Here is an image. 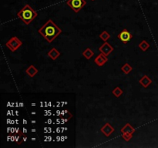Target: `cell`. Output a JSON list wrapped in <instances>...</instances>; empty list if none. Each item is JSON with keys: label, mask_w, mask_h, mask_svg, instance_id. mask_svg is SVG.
Here are the masks:
<instances>
[{"label": "cell", "mask_w": 158, "mask_h": 148, "mask_svg": "<svg viewBox=\"0 0 158 148\" xmlns=\"http://www.w3.org/2000/svg\"><path fill=\"white\" fill-rule=\"evenodd\" d=\"M38 32L48 43H52L62 33V29L52 19H49L39 29Z\"/></svg>", "instance_id": "cell-1"}, {"label": "cell", "mask_w": 158, "mask_h": 148, "mask_svg": "<svg viewBox=\"0 0 158 148\" xmlns=\"http://www.w3.org/2000/svg\"><path fill=\"white\" fill-rule=\"evenodd\" d=\"M17 16L28 26L38 16V12L29 4H26L23 9L18 12Z\"/></svg>", "instance_id": "cell-2"}, {"label": "cell", "mask_w": 158, "mask_h": 148, "mask_svg": "<svg viewBox=\"0 0 158 148\" xmlns=\"http://www.w3.org/2000/svg\"><path fill=\"white\" fill-rule=\"evenodd\" d=\"M23 45V42L17 36H12L6 42V46L11 52H14Z\"/></svg>", "instance_id": "cell-3"}, {"label": "cell", "mask_w": 158, "mask_h": 148, "mask_svg": "<svg viewBox=\"0 0 158 148\" xmlns=\"http://www.w3.org/2000/svg\"><path fill=\"white\" fill-rule=\"evenodd\" d=\"M66 4L70 7L72 10L77 13L86 6V2L85 0H67Z\"/></svg>", "instance_id": "cell-4"}, {"label": "cell", "mask_w": 158, "mask_h": 148, "mask_svg": "<svg viewBox=\"0 0 158 148\" xmlns=\"http://www.w3.org/2000/svg\"><path fill=\"white\" fill-rule=\"evenodd\" d=\"M117 38H118L122 42V43H123L124 44H126V43H127L128 42H130L131 39H132L133 35L129 32V31L127 30V29H123V30H122L121 32L118 34V35H117Z\"/></svg>", "instance_id": "cell-5"}, {"label": "cell", "mask_w": 158, "mask_h": 148, "mask_svg": "<svg viewBox=\"0 0 158 148\" xmlns=\"http://www.w3.org/2000/svg\"><path fill=\"white\" fill-rule=\"evenodd\" d=\"M99 50L100 51L101 53L104 54L105 56H108L111 52H114V49L109 43H107V42H104V43L99 47Z\"/></svg>", "instance_id": "cell-6"}, {"label": "cell", "mask_w": 158, "mask_h": 148, "mask_svg": "<svg viewBox=\"0 0 158 148\" xmlns=\"http://www.w3.org/2000/svg\"><path fill=\"white\" fill-rule=\"evenodd\" d=\"M100 131L105 137H110L115 131V129L111 126L110 123H106L100 129Z\"/></svg>", "instance_id": "cell-7"}, {"label": "cell", "mask_w": 158, "mask_h": 148, "mask_svg": "<svg viewBox=\"0 0 158 148\" xmlns=\"http://www.w3.org/2000/svg\"><path fill=\"white\" fill-rule=\"evenodd\" d=\"M107 61H108L107 56H105L104 54L103 53L97 56L95 58V60H94V63H95L98 66H103L105 63H107Z\"/></svg>", "instance_id": "cell-8"}, {"label": "cell", "mask_w": 158, "mask_h": 148, "mask_svg": "<svg viewBox=\"0 0 158 148\" xmlns=\"http://www.w3.org/2000/svg\"><path fill=\"white\" fill-rule=\"evenodd\" d=\"M139 83L143 86V88H148L150 85L152 83V80L148 76L144 75L142 76V78L139 80Z\"/></svg>", "instance_id": "cell-9"}, {"label": "cell", "mask_w": 158, "mask_h": 148, "mask_svg": "<svg viewBox=\"0 0 158 148\" xmlns=\"http://www.w3.org/2000/svg\"><path fill=\"white\" fill-rule=\"evenodd\" d=\"M122 134H133L136 131L135 128L130 123H127L123 127L121 128L120 130Z\"/></svg>", "instance_id": "cell-10"}, {"label": "cell", "mask_w": 158, "mask_h": 148, "mask_svg": "<svg viewBox=\"0 0 158 148\" xmlns=\"http://www.w3.org/2000/svg\"><path fill=\"white\" fill-rule=\"evenodd\" d=\"M38 69H37L35 66H33V65H31V66H29V67L26 69V72L27 73V75L29 76V77H31V78H33V77L38 73Z\"/></svg>", "instance_id": "cell-11"}, {"label": "cell", "mask_w": 158, "mask_h": 148, "mask_svg": "<svg viewBox=\"0 0 158 148\" xmlns=\"http://www.w3.org/2000/svg\"><path fill=\"white\" fill-rule=\"evenodd\" d=\"M47 56L50 59H52V60H56L59 58V56H60V52L58 49H56V48H52L48 52Z\"/></svg>", "instance_id": "cell-12"}, {"label": "cell", "mask_w": 158, "mask_h": 148, "mask_svg": "<svg viewBox=\"0 0 158 148\" xmlns=\"http://www.w3.org/2000/svg\"><path fill=\"white\" fill-rule=\"evenodd\" d=\"M83 56L86 59V60H90L94 56V52L90 49V48H86L83 52Z\"/></svg>", "instance_id": "cell-13"}, {"label": "cell", "mask_w": 158, "mask_h": 148, "mask_svg": "<svg viewBox=\"0 0 158 148\" xmlns=\"http://www.w3.org/2000/svg\"><path fill=\"white\" fill-rule=\"evenodd\" d=\"M150 46H151V45H150L146 40H143V41L140 42V44L138 45V47L140 48L143 52H146V51L149 49Z\"/></svg>", "instance_id": "cell-14"}, {"label": "cell", "mask_w": 158, "mask_h": 148, "mask_svg": "<svg viewBox=\"0 0 158 148\" xmlns=\"http://www.w3.org/2000/svg\"><path fill=\"white\" fill-rule=\"evenodd\" d=\"M121 70L124 72L126 75H128L131 71L133 70V67L129 64L128 63H126L123 66L121 67Z\"/></svg>", "instance_id": "cell-15"}, {"label": "cell", "mask_w": 158, "mask_h": 148, "mask_svg": "<svg viewBox=\"0 0 158 148\" xmlns=\"http://www.w3.org/2000/svg\"><path fill=\"white\" fill-rule=\"evenodd\" d=\"M123 91L122 90L121 88L119 87V86H116V87L114 88L112 91V93L114 94V97H116L117 98H119V97H120V96L123 94Z\"/></svg>", "instance_id": "cell-16"}, {"label": "cell", "mask_w": 158, "mask_h": 148, "mask_svg": "<svg viewBox=\"0 0 158 148\" xmlns=\"http://www.w3.org/2000/svg\"><path fill=\"white\" fill-rule=\"evenodd\" d=\"M99 36H100V38L101 39L103 42H107V40L110 38V34L108 32H106V31H103V32L99 35Z\"/></svg>", "instance_id": "cell-17"}, {"label": "cell", "mask_w": 158, "mask_h": 148, "mask_svg": "<svg viewBox=\"0 0 158 148\" xmlns=\"http://www.w3.org/2000/svg\"><path fill=\"white\" fill-rule=\"evenodd\" d=\"M123 138L126 141H129L130 140L133 138V134H123Z\"/></svg>", "instance_id": "cell-18"}, {"label": "cell", "mask_w": 158, "mask_h": 148, "mask_svg": "<svg viewBox=\"0 0 158 148\" xmlns=\"http://www.w3.org/2000/svg\"><path fill=\"white\" fill-rule=\"evenodd\" d=\"M92 1H94V0H92Z\"/></svg>", "instance_id": "cell-19"}]
</instances>
